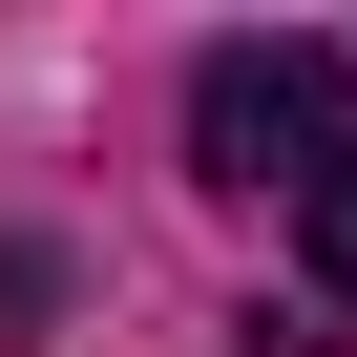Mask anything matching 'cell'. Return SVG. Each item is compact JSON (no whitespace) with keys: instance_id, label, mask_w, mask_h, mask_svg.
I'll list each match as a JSON object with an SVG mask.
<instances>
[{"instance_id":"1","label":"cell","mask_w":357,"mask_h":357,"mask_svg":"<svg viewBox=\"0 0 357 357\" xmlns=\"http://www.w3.org/2000/svg\"><path fill=\"white\" fill-rule=\"evenodd\" d=\"M357 126H336V43H211L190 63V168H211V190H315V168H336Z\"/></svg>"},{"instance_id":"2","label":"cell","mask_w":357,"mask_h":357,"mask_svg":"<svg viewBox=\"0 0 357 357\" xmlns=\"http://www.w3.org/2000/svg\"><path fill=\"white\" fill-rule=\"evenodd\" d=\"M294 252H315V294H357V147H336L315 190H294Z\"/></svg>"},{"instance_id":"3","label":"cell","mask_w":357,"mask_h":357,"mask_svg":"<svg viewBox=\"0 0 357 357\" xmlns=\"http://www.w3.org/2000/svg\"><path fill=\"white\" fill-rule=\"evenodd\" d=\"M252 357H336V336H315V315H252Z\"/></svg>"}]
</instances>
